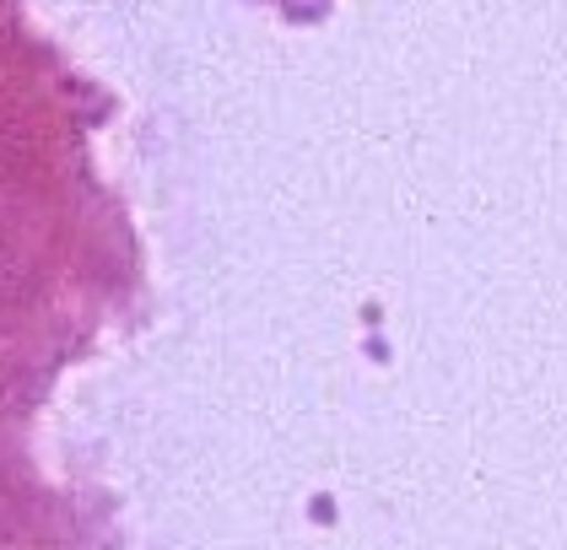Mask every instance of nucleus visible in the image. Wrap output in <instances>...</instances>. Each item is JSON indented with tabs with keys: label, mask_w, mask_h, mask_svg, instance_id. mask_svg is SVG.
<instances>
[]
</instances>
